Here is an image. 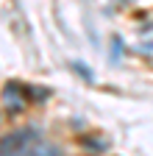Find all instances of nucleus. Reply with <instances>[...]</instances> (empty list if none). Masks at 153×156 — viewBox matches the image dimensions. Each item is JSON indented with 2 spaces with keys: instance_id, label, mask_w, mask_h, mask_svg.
<instances>
[{
  "instance_id": "f257e3e1",
  "label": "nucleus",
  "mask_w": 153,
  "mask_h": 156,
  "mask_svg": "<svg viewBox=\"0 0 153 156\" xmlns=\"http://www.w3.org/2000/svg\"><path fill=\"white\" fill-rule=\"evenodd\" d=\"M36 136L33 128H23V131H11L9 136H3L0 140V156H14V153H20L31 140Z\"/></svg>"
}]
</instances>
